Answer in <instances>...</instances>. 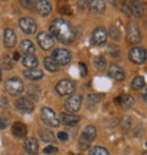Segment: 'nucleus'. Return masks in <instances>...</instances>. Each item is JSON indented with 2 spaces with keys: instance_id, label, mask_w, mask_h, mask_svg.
<instances>
[{
  "instance_id": "nucleus-1",
  "label": "nucleus",
  "mask_w": 147,
  "mask_h": 155,
  "mask_svg": "<svg viewBox=\"0 0 147 155\" xmlns=\"http://www.w3.org/2000/svg\"><path fill=\"white\" fill-rule=\"evenodd\" d=\"M50 33L53 37H55V39L60 43H64V44H69L71 42H74L75 39V29L71 27V25L63 20V18H56L52 22L50 27Z\"/></svg>"
},
{
  "instance_id": "nucleus-2",
  "label": "nucleus",
  "mask_w": 147,
  "mask_h": 155,
  "mask_svg": "<svg viewBox=\"0 0 147 155\" xmlns=\"http://www.w3.org/2000/svg\"><path fill=\"white\" fill-rule=\"evenodd\" d=\"M126 39L130 44H137L142 39L140 28L135 22H129L126 27Z\"/></svg>"
},
{
  "instance_id": "nucleus-3",
  "label": "nucleus",
  "mask_w": 147,
  "mask_h": 155,
  "mask_svg": "<svg viewBox=\"0 0 147 155\" xmlns=\"http://www.w3.org/2000/svg\"><path fill=\"white\" fill-rule=\"evenodd\" d=\"M41 119L47 126H50V127L59 126V119L56 117V114L49 107H43L41 110Z\"/></svg>"
},
{
  "instance_id": "nucleus-4",
  "label": "nucleus",
  "mask_w": 147,
  "mask_h": 155,
  "mask_svg": "<svg viewBox=\"0 0 147 155\" xmlns=\"http://www.w3.org/2000/svg\"><path fill=\"white\" fill-rule=\"evenodd\" d=\"M52 59L58 64V66H64L67 65L71 61V53L67 49H55L52 54Z\"/></svg>"
},
{
  "instance_id": "nucleus-5",
  "label": "nucleus",
  "mask_w": 147,
  "mask_h": 155,
  "mask_svg": "<svg viewBox=\"0 0 147 155\" xmlns=\"http://www.w3.org/2000/svg\"><path fill=\"white\" fill-rule=\"evenodd\" d=\"M5 88L6 91L11 94V95H20L23 92V83L20 78L17 77H14V78H10L6 81L5 83Z\"/></svg>"
},
{
  "instance_id": "nucleus-6",
  "label": "nucleus",
  "mask_w": 147,
  "mask_h": 155,
  "mask_svg": "<svg viewBox=\"0 0 147 155\" xmlns=\"http://www.w3.org/2000/svg\"><path fill=\"white\" fill-rule=\"evenodd\" d=\"M129 59L134 62V64H137V65H141L146 61L147 59V51L143 49V48H132L130 49L129 51Z\"/></svg>"
},
{
  "instance_id": "nucleus-7",
  "label": "nucleus",
  "mask_w": 147,
  "mask_h": 155,
  "mask_svg": "<svg viewBox=\"0 0 147 155\" xmlns=\"http://www.w3.org/2000/svg\"><path fill=\"white\" fill-rule=\"evenodd\" d=\"M55 89L60 95H70L75 91V83L71 82L70 80H61L58 82Z\"/></svg>"
},
{
  "instance_id": "nucleus-8",
  "label": "nucleus",
  "mask_w": 147,
  "mask_h": 155,
  "mask_svg": "<svg viewBox=\"0 0 147 155\" xmlns=\"http://www.w3.org/2000/svg\"><path fill=\"white\" fill-rule=\"evenodd\" d=\"M82 104V97L80 94H75V95H71L69 99H66L65 101V109L70 112H76L80 110Z\"/></svg>"
},
{
  "instance_id": "nucleus-9",
  "label": "nucleus",
  "mask_w": 147,
  "mask_h": 155,
  "mask_svg": "<svg viewBox=\"0 0 147 155\" xmlns=\"http://www.w3.org/2000/svg\"><path fill=\"white\" fill-rule=\"evenodd\" d=\"M37 42H38L39 47L43 50H49L54 47V39L48 33H44V32L38 34V37H37Z\"/></svg>"
},
{
  "instance_id": "nucleus-10",
  "label": "nucleus",
  "mask_w": 147,
  "mask_h": 155,
  "mask_svg": "<svg viewBox=\"0 0 147 155\" xmlns=\"http://www.w3.org/2000/svg\"><path fill=\"white\" fill-rule=\"evenodd\" d=\"M16 109L22 114H29L34 110V104L28 98H20L16 101Z\"/></svg>"
},
{
  "instance_id": "nucleus-11",
  "label": "nucleus",
  "mask_w": 147,
  "mask_h": 155,
  "mask_svg": "<svg viewBox=\"0 0 147 155\" xmlns=\"http://www.w3.org/2000/svg\"><path fill=\"white\" fill-rule=\"evenodd\" d=\"M20 27L27 34H33L37 31V23L31 17H22L20 20Z\"/></svg>"
},
{
  "instance_id": "nucleus-12",
  "label": "nucleus",
  "mask_w": 147,
  "mask_h": 155,
  "mask_svg": "<svg viewBox=\"0 0 147 155\" xmlns=\"http://www.w3.org/2000/svg\"><path fill=\"white\" fill-rule=\"evenodd\" d=\"M107 31L103 28V27H98L93 31V34H92V43L94 45H102L105 43L107 41Z\"/></svg>"
},
{
  "instance_id": "nucleus-13",
  "label": "nucleus",
  "mask_w": 147,
  "mask_h": 155,
  "mask_svg": "<svg viewBox=\"0 0 147 155\" xmlns=\"http://www.w3.org/2000/svg\"><path fill=\"white\" fill-rule=\"evenodd\" d=\"M108 76L110 78L117 80V81H123L125 78V72L123 71V68L115 64H112L108 68Z\"/></svg>"
},
{
  "instance_id": "nucleus-14",
  "label": "nucleus",
  "mask_w": 147,
  "mask_h": 155,
  "mask_svg": "<svg viewBox=\"0 0 147 155\" xmlns=\"http://www.w3.org/2000/svg\"><path fill=\"white\" fill-rule=\"evenodd\" d=\"M96 134H97V131H96V127L94 126H86L82 131V136H81V142H85V143H91L94 138H96Z\"/></svg>"
},
{
  "instance_id": "nucleus-15",
  "label": "nucleus",
  "mask_w": 147,
  "mask_h": 155,
  "mask_svg": "<svg viewBox=\"0 0 147 155\" xmlns=\"http://www.w3.org/2000/svg\"><path fill=\"white\" fill-rule=\"evenodd\" d=\"M60 121L65 125V126H74L80 121V117L77 115L74 114H69V112H63L60 115Z\"/></svg>"
},
{
  "instance_id": "nucleus-16",
  "label": "nucleus",
  "mask_w": 147,
  "mask_h": 155,
  "mask_svg": "<svg viewBox=\"0 0 147 155\" xmlns=\"http://www.w3.org/2000/svg\"><path fill=\"white\" fill-rule=\"evenodd\" d=\"M16 41H17L16 33L10 28L5 29V32H4V45L6 48H12V47H15Z\"/></svg>"
},
{
  "instance_id": "nucleus-17",
  "label": "nucleus",
  "mask_w": 147,
  "mask_h": 155,
  "mask_svg": "<svg viewBox=\"0 0 147 155\" xmlns=\"http://www.w3.org/2000/svg\"><path fill=\"white\" fill-rule=\"evenodd\" d=\"M25 149H26V151H27L28 154H31V155H36L37 153H38V149H39V147H38V142H37V139L33 138V137L27 138V139L25 140Z\"/></svg>"
},
{
  "instance_id": "nucleus-18",
  "label": "nucleus",
  "mask_w": 147,
  "mask_h": 155,
  "mask_svg": "<svg viewBox=\"0 0 147 155\" xmlns=\"http://www.w3.org/2000/svg\"><path fill=\"white\" fill-rule=\"evenodd\" d=\"M12 134L16 138H25L27 134V127L22 122H15L12 125Z\"/></svg>"
},
{
  "instance_id": "nucleus-19",
  "label": "nucleus",
  "mask_w": 147,
  "mask_h": 155,
  "mask_svg": "<svg viewBox=\"0 0 147 155\" xmlns=\"http://www.w3.org/2000/svg\"><path fill=\"white\" fill-rule=\"evenodd\" d=\"M115 101H117L119 105H121L123 107H125V109H131V107L134 106V104H135L134 98H132L131 95H129V94L118 97V98L115 99Z\"/></svg>"
},
{
  "instance_id": "nucleus-20",
  "label": "nucleus",
  "mask_w": 147,
  "mask_h": 155,
  "mask_svg": "<svg viewBox=\"0 0 147 155\" xmlns=\"http://www.w3.org/2000/svg\"><path fill=\"white\" fill-rule=\"evenodd\" d=\"M23 76L26 78L31 80V81H39L43 78V72L41 70H37V68H33V70H26L23 72Z\"/></svg>"
},
{
  "instance_id": "nucleus-21",
  "label": "nucleus",
  "mask_w": 147,
  "mask_h": 155,
  "mask_svg": "<svg viewBox=\"0 0 147 155\" xmlns=\"http://www.w3.org/2000/svg\"><path fill=\"white\" fill-rule=\"evenodd\" d=\"M37 10H38V12H39L41 16L46 17V16H48L50 14L52 5L48 2H46V0H41V2L37 3Z\"/></svg>"
},
{
  "instance_id": "nucleus-22",
  "label": "nucleus",
  "mask_w": 147,
  "mask_h": 155,
  "mask_svg": "<svg viewBox=\"0 0 147 155\" xmlns=\"http://www.w3.org/2000/svg\"><path fill=\"white\" fill-rule=\"evenodd\" d=\"M129 9H130V12H131L135 17H137V18H140V17L143 15V11H145L143 5H142L141 3H138V2H134V3H131Z\"/></svg>"
},
{
  "instance_id": "nucleus-23",
  "label": "nucleus",
  "mask_w": 147,
  "mask_h": 155,
  "mask_svg": "<svg viewBox=\"0 0 147 155\" xmlns=\"http://www.w3.org/2000/svg\"><path fill=\"white\" fill-rule=\"evenodd\" d=\"M22 65L29 70H33V68H36L37 65H38V60H37V58L34 55H26L22 59Z\"/></svg>"
},
{
  "instance_id": "nucleus-24",
  "label": "nucleus",
  "mask_w": 147,
  "mask_h": 155,
  "mask_svg": "<svg viewBox=\"0 0 147 155\" xmlns=\"http://www.w3.org/2000/svg\"><path fill=\"white\" fill-rule=\"evenodd\" d=\"M21 50L26 54V55H33V53H34V47H33V44H32V42L31 41H23V42H21Z\"/></svg>"
},
{
  "instance_id": "nucleus-25",
  "label": "nucleus",
  "mask_w": 147,
  "mask_h": 155,
  "mask_svg": "<svg viewBox=\"0 0 147 155\" xmlns=\"http://www.w3.org/2000/svg\"><path fill=\"white\" fill-rule=\"evenodd\" d=\"M145 80H143V77L141 76H136L135 78L131 81V88L135 89V91H140L142 88H145Z\"/></svg>"
},
{
  "instance_id": "nucleus-26",
  "label": "nucleus",
  "mask_w": 147,
  "mask_h": 155,
  "mask_svg": "<svg viewBox=\"0 0 147 155\" xmlns=\"http://www.w3.org/2000/svg\"><path fill=\"white\" fill-rule=\"evenodd\" d=\"M44 66H46V68H47L48 71H50V72H55V71L59 70L58 64H56L52 58H46V59H44Z\"/></svg>"
},
{
  "instance_id": "nucleus-27",
  "label": "nucleus",
  "mask_w": 147,
  "mask_h": 155,
  "mask_svg": "<svg viewBox=\"0 0 147 155\" xmlns=\"http://www.w3.org/2000/svg\"><path fill=\"white\" fill-rule=\"evenodd\" d=\"M87 5L91 8V10L96 12H103L104 11V3L103 2H87Z\"/></svg>"
},
{
  "instance_id": "nucleus-28",
  "label": "nucleus",
  "mask_w": 147,
  "mask_h": 155,
  "mask_svg": "<svg viewBox=\"0 0 147 155\" xmlns=\"http://www.w3.org/2000/svg\"><path fill=\"white\" fill-rule=\"evenodd\" d=\"M41 138L47 143L54 142V134L49 130H41Z\"/></svg>"
},
{
  "instance_id": "nucleus-29",
  "label": "nucleus",
  "mask_w": 147,
  "mask_h": 155,
  "mask_svg": "<svg viewBox=\"0 0 147 155\" xmlns=\"http://www.w3.org/2000/svg\"><path fill=\"white\" fill-rule=\"evenodd\" d=\"M94 64L97 66L98 70H104L105 68V65H107V60L104 56H97L94 59Z\"/></svg>"
},
{
  "instance_id": "nucleus-30",
  "label": "nucleus",
  "mask_w": 147,
  "mask_h": 155,
  "mask_svg": "<svg viewBox=\"0 0 147 155\" xmlns=\"http://www.w3.org/2000/svg\"><path fill=\"white\" fill-rule=\"evenodd\" d=\"M90 155H109L108 150L105 148H102V147H94L92 150H91V154Z\"/></svg>"
},
{
  "instance_id": "nucleus-31",
  "label": "nucleus",
  "mask_w": 147,
  "mask_h": 155,
  "mask_svg": "<svg viewBox=\"0 0 147 155\" xmlns=\"http://www.w3.org/2000/svg\"><path fill=\"white\" fill-rule=\"evenodd\" d=\"M108 53L112 55V56H114V58H118L120 55V50L115 45H109L108 47Z\"/></svg>"
},
{
  "instance_id": "nucleus-32",
  "label": "nucleus",
  "mask_w": 147,
  "mask_h": 155,
  "mask_svg": "<svg viewBox=\"0 0 147 155\" xmlns=\"http://www.w3.org/2000/svg\"><path fill=\"white\" fill-rule=\"evenodd\" d=\"M110 35H112V38H114L115 41L120 39V32H119V29L115 26H113L112 28H110Z\"/></svg>"
},
{
  "instance_id": "nucleus-33",
  "label": "nucleus",
  "mask_w": 147,
  "mask_h": 155,
  "mask_svg": "<svg viewBox=\"0 0 147 155\" xmlns=\"http://www.w3.org/2000/svg\"><path fill=\"white\" fill-rule=\"evenodd\" d=\"M56 151H58V148L54 147V145H48V147H46L44 150H43L44 154H55Z\"/></svg>"
},
{
  "instance_id": "nucleus-34",
  "label": "nucleus",
  "mask_w": 147,
  "mask_h": 155,
  "mask_svg": "<svg viewBox=\"0 0 147 155\" xmlns=\"http://www.w3.org/2000/svg\"><path fill=\"white\" fill-rule=\"evenodd\" d=\"M3 65H4V68H6V70H11V61H10V59H9V56L8 55H5L4 58H3Z\"/></svg>"
},
{
  "instance_id": "nucleus-35",
  "label": "nucleus",
  "mask_w": 147,
  "mask_h": 155,
  "mask_svg": "<svg viewBox=\"0 0 147 155\" xmlns=\"http://www.w3.org/2000/svg\"><path fill=\"white\" fill-rule=\"evenodd\" d=\"M9 125V120L4 116H0V130H5Z\"/></svg>"
},
{
  "instance_id": "nucleus-36",
  "label": "nucleus",
  "mask_w": 147,
  "mask_h": 155,
  "mask_svg": "<svg viewBox=\"0 0 147 155\" xmlns=\"http://www.w3.org/2000/svg\"><path fill=\"white\" fill-rule=\"evenodd\" d=\"M21 4L26 8V9H33L34 8V5H36V3L34 2H28V0H25V2H21Z\"/></svg>"
},
{
  "instance_id": "nucleus-37",
  "label": "nucleus",
  "mask_w": 147,
  "mask_h": 155,
  "mask_svg": "<svg viewBox=\"0 0 147 155\" xmlns=\"http://www.w3.org/2000/svg\"><path fill=\"white\" fill-rule=\"evenodd\" d=\"M58 138H59L60 140H63V142H66V140L69 139V136H67L66 132H59V133H58Z\"/></svg>"
},
{
  "instance_id": "nucleus-38",
  "label": "nucleus",
  "mask_w": 147,
  "mask_h": 155,
  "mask_svg": "<svg viewBox=\"0 0 147 155\" xmlns=\"http://www.w3.org/2000/svg\"><path fill=\"white\" fill-rule=\"evenodd\" d=\"M79 66H80V71H81V76H82V77H85V76L87 74V70H86V65H85V64H82V62H80V64H79Z\"/></svg>"
},
{
  "instance_id": "nucleus-39",
  "label": "nucleus",
  "mask_w": 147,
  "mask_h": 155,
  "mask_svg": "<svg viewBox=\"0 0 147 155\" xmlns=\"http://www.w3.org/2000/svg\"><path fill=\"white\" fill-rule=\"evenodd\" d=\"M60 11H61L63 14H67V15L71 14V11L69 10V6H63V9H60Z\"/></svg>"
},
{
  "instance_id": "nucleus-40",
  "label": "nucleus",
  "mask_w": 147,
  "mask_h": 155,
  "mask_svg": "<svg viewBox=\"0 0 147 155\" xmlns=\"http://www.w3.org/2000/svg\"><path fill=\"white\" fill-rule=\"evenodd\" d=\"M142 98L145 101H147V87L143 88V93H142Z\"/></svg>"
},
{
  "instance_id": "nucleus-41",
  "label": "nucleus",
  "mask_w": 147,
  "mask_h": 155,
  "mask_svg": "<svg viewBox=\"0 0 147 155\" xmlns=\"http://www.w3.org/2000/svg\"><path fill=\"white\" fill-rule=\"evenodd\" d=\"M20 59V54L19 53H15L14 54V60H19Z\"/></svg>"
},
{
  "instance_id": "nucleus-42",
  "label": "nucleus",
  "mask_w": 147,
  "mask_h": 155,
  "mask_svg": "<svg viewBox=\"0 0 147 155\" xmlns=\"http://www.w3.org/2000/svg\"><path fill=\"white\" fill-rule=\"evenodd\" d=\"M0 80H2V70H0Z\"/></svg>"
},
{
  "instance_id": "nucleus-43",
  "label": "nucleus",
  "mask_w": 147,
  "mask_h": 155,
  "mask_svg": "<svg viewBox=\"0 0 147 155\" xmlns=\"http://www.w3.org/2000/svg\"><path fill=\"white\" fill-rule=\"evenodd\" d=\"M142 155H147V151H145V153H143V154H142Z\"/></svg>"
},
{
  "instance_id": "nucleus-44",
  "label": "nucleus",
  "mask_w": 147,
  "mask_h": 155,
  "mask_svg": "<svg viewBox=\"0 0 147 155\" xmlns=\"http://www.w3.org/2000/svg\"><path fill=\"white\" fill-rule=\"evenodd\" d=\"M77 155H81V154H77Z\"/></svg>"
},
{
  "instance_id": "nucleus-45",
  "label": "nucleus",
  "mask_w": 147,
  "mask_h": 155,
  "mask_svg": "<svg viewBox=\"0 0 147 155\" xmlns=\"http://www.w3.org/2000/svg\"><path fill=\"white\" fill-rule=\"evenodd\" d=\"M146 145H147V143H146Z\"/></svg>"
}]
</instances>
